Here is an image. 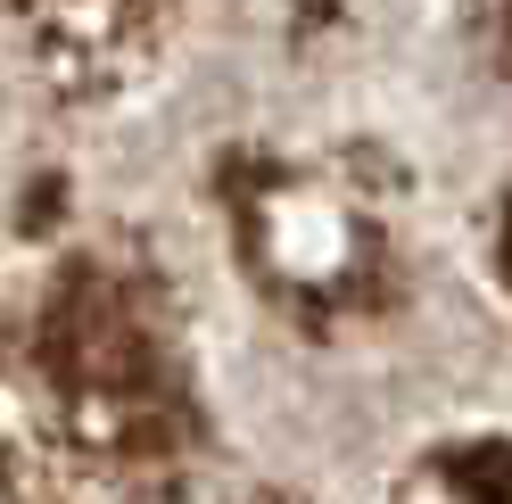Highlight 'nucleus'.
<instances>
[{"mask_svg": "<svg viewBox=\"0 0 512 504\" xmlns=\"http://www.w3.org/2000/svg\"><path fill=\"white\" fill-rule=\"evenodd\" d=\"M0 504H512V0H0Z\"/></svg>", "mask_w": 512, "mask_h": 504, "instance_id": "f257e3e1", "label": "nucleus"}]
</instances>
